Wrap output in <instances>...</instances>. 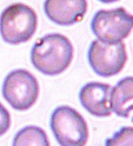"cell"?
I'll return each mask as SVG.
<instances>
[{"label":"cell","instance_id":"1","mask_svg":"<svg viewBox=\"0 0 133 146\" xmlns=\"http://www.w3.org/2000/svg\"><path fill=\"white\" fill-rule=\"evenodd\" d=\"M73 45L66 35L50 33L39 38L31 50V64L45 76L64 73L73 60Z\"/></svg>","mask_w":133,"mask_h":146},{"label":"cell","instance_id":"2","mask_svg":"<svg viewBox=\"0 0 133 146\" xmlns=\"http://www.w3.org/2000/svg\"><path fill=\"white\" fill-rule=\"evenodd\" d=\"M38 26V17L32 7L15 3L4 8L0 14V35L10 45L28 41Z\"/></svg>","mask_w":133,"mask_h":146},{"label":"cell","instance_id":"3","mask_svg":"<svg viewBox=\"0 0 133 146\" xmlns=\"http://www.w3.org/2000/svg\"><path fill=\"white\" fill-rule=\"evenodd\" d=\"M50 127L60 146H85L88 140V126L77 110L67 105L54 108Z\"/></svg>","mask_w":133,"mask_h":146},{"label":"cell","instance_id":"4","mask_svg":"<svg viewBox=\"0 0 133 146\" xmlns=\"http://www.w3.org/2000/svg\"><path fill=\"white\" fill-rule=\"evenodd\" d=\"M40 87L37 78L25 68L11 71L5 77L1 93L6 102L17 111H27L38 100Z\"/></svg>","mask_w":133,"mask_h":146},{"label":"cell","instance_id":"5","mask_svg":"<svg viewBox=\"0 0 133 146\" xmlns=\"http://www.w3.org/2000/svg\"><path fill=\"white\" fill-rule=\"evenodd\" d=\"M133 30V14L124 7L99 10L91 20V31L97 39L104 42H120Z\"/></svg>","mask_w":133,"mask_h":146},{"label":"cell","instance_id":"6","mask_svg":"<svg viewBox=\"0 0 133 146\" xmlns=\"http://www.w3.org/2000/svg\"><path fill=\"white\" fill-rule=\"evenodd\" d=\"M87 61L95 74L104 78L117 76L126 65V46L122 41L109 44L93 40L87 51Z\"/></svg>","mask_w":133,"mask_h":146},{"label":"cell","instance_id":"7","mask_svg":"<svg viewBox=\"0 0 133 146\" xmlns=\"http://www.w3.org/2000/svg\"><path fill=\"white\" fill-rule=\"evenodd\" d=\"M111 90V85L105 83H86L79 91V102L88 113L94 117H110L112 114Z\"/></svg>","mask_w":133,"mask_h":146},{"label":"cell","instance_id":"8","mask_svg":"<svg viewBox=\"0 0 133 146\" xmlns=\"http://www.w3.org/2000/svg\"><path fill=\"white\" fill-rule=\"evenodd\" d=\"M44 12L53 24L72 26L84 19L87 0H45Z\"/></svg>","mask_w":133,"mask_h":146},{"label":"cell","instance_id":"9","mask_svg":"<svg viewBox=\"0 0 133 146\" xmlns=\"http://www.w3.org/2000/svg\"><path fill=\"white\" fill-rule=\"evenodd\" d=\"M111 110L120 118H128L133 111V77L122 78L112 87Z\"/></svg>","mask_w":133,"mask_h":146},{"label":"cell","instance_id":"10","mask_svg":"<svg viewBox=\"0 0 133 146\" xmlns=\"http://www.w3.org/2000/svg\"><path fill=\"white\" fill-rule=\"evenodd\" d=\"M12 146H51V144L41 127L28 125L14 134Z\"/></svg>","mask_w":133,"mask_h":146},{"label":"cell","instance_id":"11","mask_svg":"<svg viewBox=\"0 0 133 146\" xmlns=\"http://www.w3.org/2000/svg\"><path fill=\"white\" fill-rule=\"evenodd\" d=\"M105 146H133V127L124 126L105 140Z\"/></svg>","mask_w":133,"mask_h":146},{"label":"cell","instance_id":"12","mask_svg":"<svg viewBox=\"0 0 133 146\" xmlns=\"http://www.w3.org/2000/svg\"><path fill=\"white\" fill-rule=\"evenodd\" d=\"M11 127V114L7 108L0 103V137L4 135Z\"/></svg>","mask_w":133,"mask_h":146},{"label":"cell","instance_id":"13","mask_svg":"<svg viewBox=\"0 0 133 146\" xmlns=\"http://www.w3.org/2000/svg\"><path fill=\"white\" fill-rule=\"evenodd\" d=\"M98 1H100V3H103V4H112V3L119 1V0H98Z\"/></svg>","mask_w":133,"mask_h":146}]
</instances>
